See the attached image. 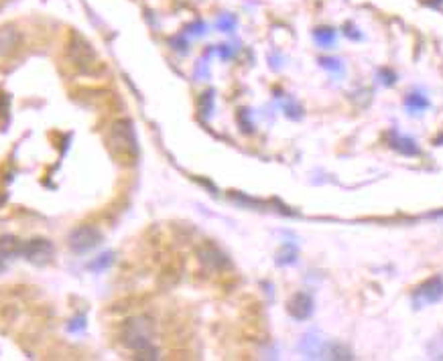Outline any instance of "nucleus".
Segmentation results:
<instances>
[{
    "label": "nucleus",
    "mask_w": 443,
    "mask_h": 361,
    "mask_svg": "<svg viewBox=\"0 0 443 361\" xmlns=\"http://www.w3.org/2000/svg\"><path fill=\"white\" fill-rule=\"evenodd\" d=\"M112 152L122 158V163H132L137 158V138L128 120H118L110 128Z\"/></svg>",
    "instance_id": "nucleus-1"
},
{
    "label": "nucleus",
    "mask_w": 443,
    "mask_h": 361,
    "mask_svg": "<svg viewBox=\"0 0 443 361\" xmlns=\"http://www.w3.org/2000/svg\"><path fill=\"white\" fill-rule=\"evenodd\" d=\"M100 242H102V234L96 227H92V225H79V227H75L74 231L70 234V238H68V244H70V248L75 254L88 252V250L96 248Z\"/></svg>",
    "instance_id": "nucleus-2"
},
{
    "label": "nucleus",
    "mask_w": 443,
    "mask_h": 361,
    "mask_svg": "<svg viewBox=\"0 0 443 361\" xmlns=\"http://www.w3.org/2000/svg\"><path fill=\"white\" fill-rule=\"evenodd\" d=\"M70 55L74 59V63L79 68V72H94L98 57L94 53V49L81 39V37H74V41L70 43Z\"/></svg>",
    "instance_id": "nucleus-3"
},
{
    "label": "nucleus",
    "mask_w": 443,
    "mask_h": 361,
    "mask_svg": "<svg viewBox=\"0 0 443 361\" xmlns=\"http://www.w3.org/2000/svg\"><path fill=\"white\" fill-rule=\"evenodd\" d=\"M23 256L33 264H45L53 256V244L49 240L35 238L23 244Z\"/></svg>",
    "instance_id": "nucleus-4"
},
{
    "label": "nucleus",
    "mask_w": 443,
    "mask_h": 361,
    "mask_svg": "<svg viewBox=\"0 0 443 361\" xmlns=\"http://www.w3.org/2000/svg\"><path fill=\"white\" fill-rule=\"evenodd\" d=\"M21 43V33L12 27V25H4L0 27V57L10 55Z\"/></svg>",
    "instance_id": "nucleus-5"
},
{
    "label": "nucleus",
    "mask_w": 443,
    "mask_h": 361,
    "mask_svg": "<svg viewBox=\"0 0 443 361\" xmlns=\"http://www.w3.org/2000/svg\"><path fill=\"white\" fill-rule=\"evenodd\" d=\"M23 244L17 236H2L0 238V258H14L23 256Z\"/></svg>",
    "instance_id": "nucleus-6"
},
{
    "label": "nucleus",
    "mask_w": 443,
    "mask_h": 361,
    "mask_svg": "<svg viewBox=\"0 0 443 361\" xmlns=\"http://www.w3.org/2000/svg\"><path fill=\"white\" fill-rule=\"evenodd\" d=\"M106 264H110V254L100 256V260H98V262H94V264H92V268H94V270H102Z\"/></svg>",
    "instance_id": "nucleus-7"
},
{
    "label": "nucleus",
    "mask_w": 443,
    "mask_h": 361,
    "mask_svg": "<svg viewBox=\"0 0 443 361\" xmlns=\"http://www.w3.org/2000/svg\"><path fill=\"white\" fill-rule=\"evenodd\" d=\"M0 272H4V262H2V258H0Z\"/></svg>",
    "instance_id": "nucleus-8"
}]
</instances>
